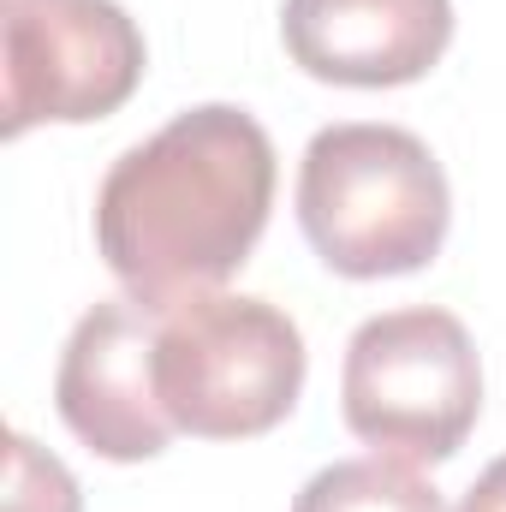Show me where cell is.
Returning <instances> with one entry per match:
<instances>
[{"instance_id":"obj_9","label":"cell","mask_w":506,"mask_h":512,"mask_svg":"<svg viewBox=\"0 0 506 512\" xmlns=\"http://www.w3.org/2000/svg\"><path fill=\"white\" fill-rule=\"evenodd\" d=\"M6 512H84L72 471L42 453L30 435H12V483H6Z\"/></svg>"},{"instance_id":"obj_5","label":"cell","mask_w":506,"mask_h":512,"mask_svg":"<svg viewBox=\"0 0 506 512\" xmlns=\"http://www.w3.org/2000/svg\"><path fill=\"white\" fill-rule=\"evenodd\" d=\"M149 72L143 30L120 0L0 6V131L90 126L131 102Z\"/></svg>"},{"instance_id":"obj_3","label":"cell","mask_w":506,"mask_h":512,"mask_svg":"<svg viewBox=\"0 0 506 512\" xmlns=\"http://www.w3.org/2000/svg\"><path fill=\"white\" fill-rule=\"evenodd\" d=\"M304 334L298 322L245 292H197L161 310L155 328V387L173 429L197 441H251L292 417L304 393Z\"/></svg>"},{"instance_id":"obj_2","label":"cell","mask_w":506,"mask_h":512,"mask_svg":"<svg viewBox=\"0 0 506 512\" xmlns=\"http://www.w3.org/2000/svg\"><path fill=\"white\" fill-rule=\"evenodd\" d=\"M298 227L322 268L346 280H393L441 256L453 191L417 131L376 120L322 126L298 161Z\"/></svg>"},{"instance_id":"obj_10","label":"cell","mask_w":506,"mask_h":512,"mask_svg":"<svg viewBox=\"0 0 506 512\" xmlns=\"http://www.w3.org/2000/svg\"><path fill=\"white\" fill-rule=\"evenodd\" d=\"M459 512H506V453L465 489V501H459Z\"/></svg>"},{"instance_id":"obj_1","label":"cell","mask_w":506,"mask_h":512,"mask_svg":"<svg viewBox=\"0 0 506 512\" xmlns=\"http://www.w3.org/2000/svg\"><path fill=\"white\" fill-rule=\"evenodd\" d=\"M274 209V143L256 114L203 102L108 167L96 191V251L126 298L173 310L221 292L251 262Z\"/></svg>"},{"instance_id":"obj_7","label":"cell","mask_w":506,"mask_h":512,"mask_svg":"<svg viewBox=\"0 0 506 512\" xmlns=\"http://www.w3.org/2000/svg\"><path fill=\"white\" fill-rule=\"evenodd\" d=\"M280 42L316 84L399 90L441 66L453 0H286Z\"/></svg>"},{"instance_id":"obj_4","label":"cell","mask_w":506,"mask_h":512,"mask_svg":"<svg viewBox=\"0 0 506 512\" xmlns=\"http://www.w3.org/2000/svg\"><path fill=\"white\" fill-rule=\"evenodd\" d=\"M340 411L346 429L381 459H453L483 417V358L465 322L441 304L370 316L346 340Z\"/></svg>"},{"instance_id":"obj_8","label":"cell","mask_w":506,"mask_h":512,"mask_svg":"<svg viewBox=\"0 0 506 512\" xmlns=\"http://www.w3.org/2000/svg\"><path fill=\"white\" fill-rule=\"evenodd\" d=\"M292 512H447L441 489L417 477V465L405 459H340L328 471H316Z\"/></svg>"},{"instance_id":"obj_6","label":"cell","mask_w":506,"mask_h":512,"mask_svg":"<svg viewBox=\"0 0 506 512\" xmlns=\"http://www.w3.org/2000/svg\"><path fill=\"white\" fill-rule=\"evenodd\" d=\"M155 328H161V310L137 298H108L78 316L60 352V370H54L60 423L96 459L143 465L173 441V417L155 387Z\"/></svg>"}]
</instances>
